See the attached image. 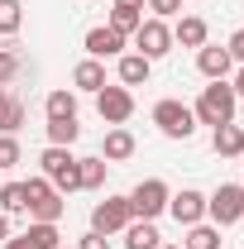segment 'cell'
Instances as JSON below:
<instances>
[{
    "mask_svg": "<svg viewBox=\"0 0 244 249\" xmlns=\"http://www.w3.org/2000/svg\"><path fill=\"white\" fill-rule=\"evenodd\" d=\"M225 48H230V58L244 67V29H235V34H230V43H225Z\"/></svg>",
    "mask_w": 244,
    "mask_h": 249,
    "instance_id": "1f68e13d",
    "label": "cell"
},
{
    "mask_svg": "<svg viewBox=\"0 0 244 249\" xmlns=\"http://www.w3.org/2000/svg\"><path fill=\"white\" fill-rule=\"evenodd\" d=\"M235 110H240V96H235V87L230 82H211V87H201V96H196V106H192V115H196V124H230L235 120Z\"/></svg>",
    "mask_w": 244,
    "mask_h": 249,
    "instance_id": "6da1fadb",
    "label": "cell"
},
{
    "mask_svg": "<svg viewBox=\"0 0 244 249\" xmlns=\"http://www.w3.org/2000/svg\"><path fill=\"white\" fill-rule=\"evenodd\" d=\"M134 149H139V144H134V134H129L124 124H110L105 139H101V158H105V163H124V158H134Z\"/></svg>",
    "mask_w": 244,
    "mask_h": 249,
    "instance_id": "9a60e30c",
    "label": "cell"
},
{
    "mask_svg": "<svg viewBox=\"0 0 244 249\" xmlns=\"http://www.w3.org/2000/svg\"><path fill=\"white\" fill-rule=\"evenodd\" d=\"M105 158L96 154V158H77V173H82V192H101L105 187Z\"/></svg>",
    "mask_w": 244,
    "mask_h": 249,
    "instance_id": "7402d4cb",
    "label": "cell"
},
{
    "mask_svg": "<svg viewBox=\"0 0 244 249\" xmlns=\"http://www.w3.org/2000/svg\"><path fill=\"white\" fill-rule=\"evenodd\" d=\"M58 249H77V245H58Z\"/></svg>",
    "mask_w": 244,
    "mask_h": 249,
    "instance_id": "8d00e7d4",
    "label": "cell"
},
{
    "mask_svg": "<svg viewBox=\"0 0 244 249\" xmlns=\"http://www.w3.org/2000/svg\"><path fill=\"white\" fill-rule=\"evenodd\" d=\"M77 139H82V124H77V115H72V120H48V144L72 149Z\"/></svg>",
    "mask_w": 244,
    "mask_h": 249,
    "instance_id": "d4e9b609",
    "label": "cell"
},
{
    "mask_svg": "<svg viewBox=\"0 0 244 249\" xmlns=\"http://www.w3.org/2000/svg\"><path fill=\"white\" fill-rule=\"evenodd\" d=\"M38 173H43L48 182L58 187L62 196H67V192H82V173H77V158H72V149H58V144H48V149L38 154Z\"/></svg>",
    "mask_w": 244,
    "mask_h": 249,
    "instance_id": "3957f363",
    "label": "cell"
},
{
    "mask_svg": "<svg viewBox=\"0 0 244 249\" xmlns=\"http://www.w3.org/2000/svg\"><path fill=\"white\" fill-rule=\"evenodd\" d=\"M96 115L105 124H124L134 115V91L129 87H101L96 91Z\"/></svg>",
    "mask_w": 244,
    "mask_h": 249,
    "instance_id": "9c48e42d",
    "label": "cell"
},
{
    "mask_svg": "<svg viewBox=\"0 0 244 249\" xmlns=\"http://www.w3.org/2000/svg\"><path fill=\"white\" fill-rule=\"evenodd\" d=\"M168 211H173L177 225H196V220H206V196L196 187H182V192L168 196Z\"/></svg>",
    "mask_w": 244,
    "mask_h": 249,
    "instance_id": "8fae6325",
    "label": "cell"
},
{
    "mask_svg": "<svg viewBox=\"0 0 244 249\" xmlns=\"http://www.w3.org/2000/svg\"><path fill=\"white\" fill-rule=\"evenodd\" d=\"M24 101L19 96H10V87H0V134H19V124H24Z\"/></svg>",
    "mask_w": 244,
    "mask_h": 249,
    "instance_id": "ffe728a7",
    "label": "cell"
},
{
    "mask_svg": "<svg viewBox=\"0 0 244 249\" xmlns=\"http://www.w3.org/2000/svg\"><path fill=\"white\" fill-rule=\"evenodd\" d=\"M101 87H110V82H105V67H101V58H82L77 67H72V91L96 96Z\"/></svg>",
    "mask_w": 244,
    "mask_h": 249,
    "instance_id": "e0dca14e",
    "label": "cell"
},
{
    "mask_svg": "<svg viewBox=\"0 0 244 249\" xmlns=\"http://www.w3.org/2000/svg\"><path fill=\"white\" fill-rule=\"evenodd\" d=\"M120 235H124V249H158L163 245V235H158L153 220H129Z\"/></svg>",
    "mask_w": 244,
    "mask_h": 249,
    "instance_id": "d6986e66",
    "label": "cell"
},
{
    "mask_svg": "<svg viewBox=\"0 0 244 249\" xmlns=\"http://www.w3.org/2000/svg\"><path fill=\"white\" fill-rule=\"evenodd\" d=\"M77 249H110V235H101V230H87V235L77 240Z\"/></svg>",
    "mask_w": 244,
    "mask_h": 249,
    "instance_id": "4dcf8cb0",
    "label": "cell"
},
{
    "mask_svg": "<svg viewBox=\"0 0 244 249\" xmlns=\"http://www.w3.org/2000/svg\"><path fill=\"white\" fill-rule=\"evenodd\" d=\"M139 24H144V5H115L110 10V29H120L124 38L139 29Z\"/></svg>",
    "mask_w": 244,
    "mask_h": 249,
    "instance_id": "cb8c5ba5",
    "label": "cell"
},
{
    "mask_svg": "<svg viewBox=\"0 0 244 249\" xmlns=\"http://www.w3.org/2000/svg\"><path fill=\"white\" fill-rule=\"evenodd\" d=\"M158 249H182V245H158Z\"/></svg>",
    "mask_w": 244,
    "mask_h": 249,
    "instance_id": "d590c367",
    "label": "cell"
},
{
    "mask_svg": "<svg viewBox=\"0 0 244 249\" xmlns=\"http://www.w3.org/2000/svg\"><path fill=\"white\" fill-rule=\"evenodd\" d=\"M15 163H24V149H19V134H0V173H10Z\"/></svg>",
    "mask_w": 244,
    "mask_h": 249,
    "instance_id": "f1b7e54d",
    "label": "cell"
},
{
    "mask_svg": "<svg viewBox=\"0 0 244 249\" xmlns=\"http://www.w3.org/2000/svg\"><path fill=\"white\" fill-rule=\"evenodd\" d=\"M10 235H15V225H10V216H5V211H0V245H5Z\"/></svg>",
    "mask_w": 244,
    "mask_h": 249,
    "instance_id": "d6a6232c",
    "label": "cell"
},
{
    "mask_svg": "<svg viewBox=\"0 0 244 249\" xmlns=\"http://www.w3.org/2000/svg\"><path fill=\"white\" fill-rule=\"evenodd\" d=\"M115 5H144V0H115Z\"/></svg>",
    "mask_w": 244,
    "mask_h": 249,
    "instance_id": "e575fe53",
    "label": "cell"
},
{
    "mask_svg": "<svg viewBox=\"0 0 244 249\" xmlns=\"http://www.w3.org/2000/svg\"><path fill=\"white\" fill-rule=\"evenodd\" d=\"M129 220H134L129 196H105V201H96V206H91V230H101V235H120Z\"/></svg>",
    "mask_w": 244,
    "mask_h": 249,
    "instance_id": "ba28073f",
    "label": "cell"
},
{
    "mask_svg": "<svg viewBox=\"0 0 244 249\" xmlns=\"http://www.w3.org/2000/svg\"><path fill=\"white\" fill-rule=\"evenodd\" d=\"M230 87H235V96H240V101H244V67H240V72H235V77H230Z\"/></svg>",
    "mask_w": 244,
    "mask_h": 249,
    "instance_id": "836d02e7",
    "label": "cell"
},
{
    "mask_svg": "<svg viewBox=\"0 0 244 249\" xmlns=\"http://www.w3.org/2000/svg\"><path fill=\"white\" fill-rule=\"evenodd\" d=\"M19 24H24V5H19V0H0V34L15 38Z\"/></svg>",
    "mask_w": 244,
    "mask_h": 249,
    "instance_id": "4316f807",
    "label": "cell"
},
{
    "mask_svg": "<svg viewBox=\"0 0 244 249\" xmlns=\"http://www.w3.org/2000/svg\"><path fill=\"white\" fill-rule=\"evenodd\" d=\"M206 216H211V225H240L244 220V182H220L206 196Z\"/></svg>",
    "mask_w": 244,
    "mask_h": 249,
    "instance_id": "277c9868",
    "label": "cell"
},
{
    "mask_svg": "<svg viewBox=\"0 0 244 249\" xmlns=\"http://www.w3.org/2000/svg\"><path fill=\"white\" fill-rule=\"evenodd\" d=\"M168 196H173V187L163 182V178H144V182L129 192V211L134 220H158L168 211Z\"/></svg>",
    "mask_w": 244,
    "mask_h": 249,
    "instance_id": "5b68a950",
    "label": "cell"
},
{
    "mask_svg": "<svg viewBox=\"0 0 244 249\" xmlns=\"http://www.w3.org/2000/svg\"><path fill=\"white\" fill-rule=\"evenodd\" d=\"M58 245H62L58 225H43V220H29V230L5 240V249H58Z\"/></svg>",
    "mask_w": 244,
    "mask_h": 249,
    "instance_id": "4fadbf2b",
    "label": "cell"
},
{
    "mask_svg": "<svg viewBox=\"0 0 244 249\" xmlns=\"http://www.w3.org/2000/svg\"><path fill=\"white\" fill-rule=\"evenodd\" d=\"M0 211H5V216H24V211H29L24 182H5V187H0Z\"/></svg>",
    "mask_w": 244,
    "mask_h": 249,
    "instance_id": "484cf974",
    "label": "cell"
},
{
    "mask_svg": "<svg viewBox=\"0 0 244 249\" xmlns=\"http://www.w3.org/2000/svg\"><path fill=\"white\" fill-rule=\"evenodd\" d=\"M201 43H211L206 19H201V15H177V24H173V48H201Z\"/></svg>",
    "mask_w": 244,
    "mask_h": 249,
    "instance_id": "5bb4252c",
    "label": "cell"
},
{
    "mask_svg": "<svg viewBox=\"0 0 244 249\" xmlns=\"http://www.w3.org/2000/svg\"><path fill=\"white\" fill-rule=\"evenodd\" d=\"M182 249H220V225H206V220L187 225V240H182Z\"/></svg>",
    "mask_w": 244,
    "mask_h": 249,
    "instance_id": "603a6c76",
    "label": "cell"
},
{
    "mask_svg": "<svg viewBox=\"0 0 244 249\" xmlns=\"http://www.w3.org/2000/svg\"><path fill=\"white\" fill-rule=\"evenodd\" d=\"M82 48H87V58H120L124 53V34L110 29V24H96V29H87Z\"/></svg>",
    "mask_w": 244,
    "mask_h": 249,
    "instance_id": "7c38bea8",
    "label": "cell"
},
{
    "mask_svg": "<svg viewBox=\"0 0 244 249\" xmlns=\"http://www.w3.org/2000/svg\"><path fill=\"white\" fill-rule=\"evenodd\" d=\"M153 124H158V134H168V139H192V134H196V115H192V106L173 101V96L153 106Z\"/></svg>",
    "mask_w": 244,
    "mask_h": 249,
    "instance_id": "8992f818",
    "label": "cell"
},
{
    "mask_svg": "<svg viewBox=\"0 0 244 249\" xmlns=\"http://www.w3.org/2000/svg\"><path fill=\"white\" fill-rule=\"evenodd\" d=\"M129 38H134V53H144L149 62H158V58L173 53V24H168V19H153V15H149Z\"/></svg>",
    "mask_w": 244,
    "mask_h": 249,
    "instance_id": "52a82bcc",
    "label": "cell"
},
{
    "mask_svg": "<svg viewBox=\"0 0 244 249\" xmlns=\"http://www.w3.org/2000/svg\"><path fill=\"white\" fill-rule=\"evenodd\" d=\"M115 77H120V87H144L153 77V62L144 53H120L115 58Z\"/></svg>",
    "mask_w": 244,
    "mask_h": 249,
    "instance_id": "2e32d148",
    "label": "cell"
},
{
    "mask_svg": "<svg viewBox=\"0 0 244 249\" xmlns=\"http://www.w3.org/2000/svg\"><path fill=\"white\" fill-rule=\"evenodd\" d=\"M19 72H24V53L19 48H0V87H10Z\"/></svg>",
    "mask_w": 244,
    "mask_h": 249,
    "instance_id": "83f0119b",
    "label": "cell"
},
{
    "mask_svg": "<svg viewBox=\"0 0 244 249\" xmlns=\"http://www.w3.org/2000/svg\"><path fill=\"white\" fill-rule=\"evenodd\" d=\"M24 196H29V211H24V216H29V220H43V225H58L62 211H67L62 192L48 182L43 173H38V178H24Z\"/></svg>",
    "mask_w": 244,
    "mask_h": 249,
    "instance_id": "7a4b0ae2",
    "label": "cell"
},
{
    "mask_svg": "<svg viewBox=\"0 0 244 249\" xmlns=\"http://www.w3.org/2000/svg\"><path fill=\"white\" fill-rule=\"evenodd\" d=\"M144 10H153V19H177L182 0H144Z\"/></svg>",
    "mask_w": 244,
    "mask_h": 249,
    "instance_id": "f546056e",
    "label": "cell"
},
{
    "mask_svg": "<svg viewBox=\"0 0 244 249\" xmlns=\"http://www.w3.org/2000/svg\"><path fill=\"white\" fill-rule=\"evenodd\" d=\"M196 72H201L206 82H230V72H235L230 48H220V43H201V48H196Z\"/></svg>",
    "mask_w": 244,
    "mask_h": 249,
    "instance_id": "30bf717a",
    "label": "cell"
},
{
    "mask_svg": "<svg viewBox=\"0 0 244 249\" xmlns=\"http://www.w3.org/2000/svg\"><path fill=\"white\" fill-rule=\"evenodd\" d=\"M43 110H48V120H72V115H77V91H72V87H58V91H48Z\"/></svg>",
    "mask_w": 244,
    "mask_h": 249,
    "instance_id": "44dd1931",
    "label": "cell"
},
{
    "mask_svg": "<svg viewBox=\"0 0 244 249\" xmlns=\"http://www.w3.org/2000/svg\"><path fill=\"white\" fill-rule=\"evenodd\" d=\"M211 149L220 158H244V124H215L211 129Z\"/></svg>",
    "mask_w": 244,
    "mask_h": 249,
    "instance_id": "ac0fdd59",
    "label": "cell"
}]
</instances>
